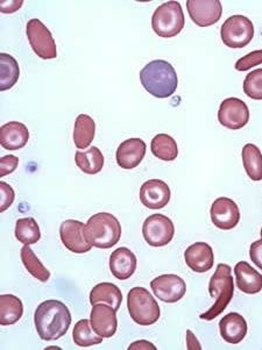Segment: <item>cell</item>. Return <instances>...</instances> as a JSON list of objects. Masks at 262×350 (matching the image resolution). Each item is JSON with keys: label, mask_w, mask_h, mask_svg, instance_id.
<instances>
[{"label": "cell", "mask_w": 262, "mask_h": 350, "mask_svg": "<svg viewBox=\"0 0 262 350\" xmlns=\"http://www.w3.org/2000/svg\"><path fill=\"white\" fill-rule=\"evenodd\" d=\"M96 135V124L88 114H79L75 121L74 142L79 149L89 148Z\"/></svg>", "instance_id": "d4e9b609"}, {"label": "cell", "mask_w": 262, "mask_h": 350, "mask_svg": "<svg viewBox=\"0 0 262 350\" xmlns=\"http://www.w3.org/2000/svg\"><path fill=\"white\" fill-rule=\"evenodd\" d=\"M184 260L194 273H203L213 267L215 255L211 245L205 242H196L185 250Z\"/></svg>", "instance_id": "ac0fdd59"}, {"label": "cell", "mask_w": 262, "mask_h": 350, "mask_svg": "<svg viewBox=\"0 0 262 350\" xmlns=\"http://www.w3.org/2000/svg\"><path fill=\"white\" fill-rule=\"evenodd\" d=\"M28 41L31 49L40 59H53L57 57V47L51 31L39 19H31L26 27Z\"/></svg>", "instance_id": "ba28073f"}, {"label": "cell", "mask_w": 262, "mask_h": 350, "mask_svg": "<svg viewBox=\"0 0 262 350\" xmlns=\"http://www.w3.org/2000/svg\"><path fill=\"white\" fill-rule=\"evenodd\" d=\"M259 64H262V49L252 51L250 54L238 59L235 63V70L248 71L253 66H259Z\"/></svg>", "instance_id": "836d02e7"}, {"label": "cell", "mask_w": 262, "mask_h": 350, "mask_svg": "<svg viewBox=\"0 0 262 350\" xmlns=\"http://www.w3.org/2000/svg\"><path fill=\"white\" fill-rule=\"evenodd\" d=\"M16 198V193L12 187L5 182H0V211L1 213L11 207Z\"/></svg>", "instance_id": "e575fe53"}, {"label": "cell", "mask_w": 262, "mask_h": 350, "mask_svg": "<svg viewBox=\"0 0 262 350\" xmlns=\"http://www.w3.org/2000/svg\"><path fill=\"white\" fill-rule=\"evenodd\" d=\"M187 340H188L189 349H192V345H195L196 349H202V347L200 346L198 340L195 338V335L192 334V331L187 332Z\"/></svg>", "instance_id": "ab89813d"}, {"label": "cell", "mask_w": 262, "mask_h": 350, "mask_svg": "<svg viewBox=\"0 0 262 350\" xmlns=\"http://www.w3.org/2000/svg\"><path fill=\"white\" fill-rule=\"evenodd\" d=\"M185 24L183 10L179 1L172 0L161 5L152 16L153 31L165 39L179 36Z\"/></svg>", "instance_id": "8992f818"}, {"label": "cell", "mask_w": 262, "mask_h": 350, "mask_svg": "<svg viewBox=\"0 0 262 350\" xmlns=\"http://www.w3.org/2000/svg\"><path fill=\"white\" fill-rule=\"evenodd\" d=\"M220 36L227 47L240 49L253 40L254 26L247 16H232L222 25Z\"/></svg>", "instance_id": "52a82bcc"}, {"label": "cell", "mask_w": 262, "mask_h": 350, "mask_svg": "<svg viewBox=\"0 0 262 350\" xmlns=\"http://www.w3.org/2000/svg\"><path fill=\"white\" fill-rule=\"evenodd\" d=\"M150 288L155 297L168 304L177 303L187 292L185 282L177 275H161L150 282Z\"/></svg>", "instance_id": "4fadbf2b"}, {"label": "cell", "mask_w": 262, "mask_h": 350, "mask_svg": "<svg viewBox=\"0 0 262 350\" xmlns=\"http://www.w3.org/2000/svg\"><path fill=\"white\" fill-rule=\"evenodd\" d=\"M20 76L19 64L11 55L0 54V90L6 91L16 85Z\"/></svg>", "instance_id": "f1b7e54d"}, {"label": "cell", "mask_w": 262, "mask_h": 350, "mask_svg": "<svg viewBox=\"0 0 262 350\" xmlns=\"http://www.w3.org/2000/svg\"><path fill=\"white\" fill-rule=\"evenodd\" d=\"M19 164V159L14 155H6L1 159L0 162V177H5L8 174L16 172Z\"/></svg>", "instance_id": "d590c367"}, {"label": "cell", "mask_w": 262, "mask_h": 350, "mask_svg": "<svg viewBox=\"0 0 262 350\" xmlns=\"http://www.w3.org/2000/svg\"><path fill=\"white\" fill-rule=\"evenodd\" d=\"M127 308L134 323L150 326L160 319V306L145 288H133L127 295Z\"/></svg>", "instance_id": "5b68a950"}, {"label": "cell", "mask_w": 262, "mask_h": 350, "mask_svg": "<svg viewBox=\"0 0 262 350\" xmlns=\"http://www.w3.org/2000/svg\"><path fill=\"white\" fill-rule=\"evenodd\" d=\"M129 350L132 349H153L157 350V347L152 345V343L146 341V340H141V341H137V342L132 343L129 347Z\"/></svg>", "instance_id": "f35d334b"}, {"label": "cell", "mask_w": 262, "mask_h": 350, "mask_svg": "<svg viewBox=\"0 0 262 350\" xmlns=\"http://www.w3.org/2000/svg\"><path fill=\"white\" fill-rule=\"evenodd\" d=\"M16 238L25 245H36L41 239V232L34 218H23L16 221Z\"/></svg>", "instance_id": "1f68e13d"}, {"label": "cell", "mask_w": 262, "mask_h": 350, "mask_svg": "<svg viewBox=\"0 0 262 350\" xmlns=\"http://www.w3.org/2000/svg\"><path fill=\"white\" fill-rule=\"evenodd\" d=\"M86 237L96 248L110 250L122 238V225L114 214L101 212L86 222Z\"/></svg>", "instance_id": "277c9868"}, {"label": "cell", "mask_w": 262, "mask_h": 350, "mask_svg": "<svg viewBox=\"0 0 262 350\" xmlns=\"http://www.w3.org/2000/svg\"><path fill=\"white\" fill-rule=\"evenodd\" d=\"M187 8L192 21L200 27H210L217 24L223 13L220 0H188Z\"/></svg>", "instance_id": "8fae6325"}, {"label": "cell", "mask_w": 262, "mask_h": 350, "mask_svg": "<svg viewBox=\"0 0 262 350\" xmlns=\"http://www.w3.org/2000/svg\"><path fill=\"white\" fill-rule=\"evenodd\" d=\"M209 293L215 301L209 311L202 313L200 318L202 320L211 321L226 310L228 304L231 303L235 297V280L232 277V268L230 265H217L215 273L212 275L209 283Z\"/></svg>", "instance_id": "3957f363"}, {"label": "cell", "mask_w": 262, "mask_h": 350, "mask_svg": "<svg viewBox=\"0 0 262 350\" xmlns=\"http://www.w3.org/2000/svg\"><path fill=\"white\" fill-rule=\"evenodd\" d=\"M24 314V305L18 297L3 295L0 297V325L11 326L18 323Z\"/></svg>", "instance_id": "cb8c5ba5"}, {"label": "cell", "mask_w": 262, "mask_h": 350, "mask_svg": "<svg viewBox=\"0 0 262 350\" xmlns=\"http://www.w3.org/2000/svg\"><path fill=\"white\" fill-rule=\"evenodd\" d=\"M237 288L246 295H257L262 290L261 273L247 262H238L235 267Z\"/></svg>", "instance_id": "44dd1931"}, {"label": "cell", "mask_w": 262, "mask_h": 350, "mask_svg": "<svg viewBox=\"0 0 262 350\" xmlns=\"http://www.w3.org/2000/svg\"><path fill=\"white\" fill-rule=\"evenodd\" d=\"M145 141L139 137H133L124 141L117 149V163L119 167L126 170L137 167L142 162L146 155Z\"/></svg>", "instance_id": "e0dca14e"}, {"label": "cell", "mask_w": 262, "mask_h": 350, "mask_svg": "<svg viewBox=\"0 0 262 350\" xmlns=\"http://www.w3.org/2000/svg\"><path fill=\"white\" fill-rule=\"evenodd\" d=\"M90 303L92 306L99 303L107 304L118 311L122 306V293L114 283H101L91 290Z\"/></svg>", "instance_id": "603a6c76"}, {"label": "cell", "mask_w": 262, "mask_h": 350, "mask_svg": "<svg viewBox=\"0 0 262 350\" xmlns=\"http://www.w3.org/2000/svg\"><path fill=\"white\" fill-rule=\"evenodd\" d=\"M60 238L71 253L86 254L94 247L86 240V225L79 220L63 221L60 227Z\"/></svg>", "instance_id": "7c38bea8"}, {"label": "cell", "mask_w": 262, "mask_h": 350, "mask_svg": "<svg viewBox=\"0 0 262 350\" xmlns=\"http://www.w3.org/2000/svg\"><path fill=\"white\" fill-rule=\"evenodd\" d=\"M250 257L253 263L262 270V238L250 245Z\"/></svg>", "instance_id": "8d00e7d4"}, {"label": "cell", "mask_w": 262, "mask_h": 350, "mask_svg": "<svg viewBox=\"0 0 262 350\" xmlns=\"http://www.w3.org/2000/svg\"><path fill=\"white\" fill-rule=\"evenodd\" d=\"M170 195L168 184L161 179H150L141 187V204L149 210H161L168 205Z\"/></svg>", "instance_id": "9a60e30c"}, {"label": "cell", "mask_w": 262, "mask_h": 350, "mask_svg": "<svg viewBox=\"0 0 262 350\" xmlns=\"http://www.w3.org/2000/svg\"><path fill=\"white\" fill-rule=\"evenodd\" d=\"M29 140V131L24 124L11 121L0 129V144L6 150L24 148Z\"/></svg>", "instance_id": "ffe728a7"}, {"label": "cell", "mask_w": 262, "mask_h": 350, "mask_svg": "<svg viewBox=\"0 0 262 350\" xmlns=\"http://www.w3.org/2000/svg\"><path fill=\"white\" fill-rule=\"evenodd\" d=\"M140 81L154 97L165 99L176 92L179 78L174 66L163 59H155L141 70Z\"/></svg>", "instance_id": "7a4b0ae2"}, {"label": "cell", "mask_w": 262, "mask_h": 350, "mask_svg": "<svg viewBox=\"0 0 262 350\" xmlns=\"http://www.w3.org/2000/svg\"><path fill=\"white\" fill-rule=\"evenodd\" d=\"M24 4L23 0H12V1H1L0 3V8H1V12L3 13H13L16 12L21 6Z\"/></svg>", "instance_id": "74e56055"}, {"label": "cell", "mask_w": 262, "mask_h": 350, "mask_svg": "<svg viewBox=\"0 0 262 350\" xmlns=\"http://www.w3.org/2000/svg\"><path fill=\"white\" fill-rule=\"evenodd\" d=\"M21 260L24 263L25 268L31 276L39 280L40 282H48L51 278V273L48 271V269L41 263L39 258L36 257L34 252L31 250L29 245H24L21 250Z\"/></svg>", "instance_id": "4dcf8cb0"}, {"label": "cell", "mask_w": 262, "mask_h": 350, "mask_svg": "<svg viewBox=\"0 0 262 350\" xmlns=\"http://www.w3.org/2000/svg\"><path fill=\"white\" fill-rule=\"evenodd\" d=\"M220 331L222 338L227 343L238 345L247 334V323L243 315L231 312L220 320Z\"/></svg>", "instance_id": "7402d4cb"}, {"label": "cell", "mask_w": 262, "mask_h": 350, "mask_svg": "<svg viewBox=\"0 0 262 350\" xmlns=\"http://www.w3.org/2000/svg\"><path fill=\"white\" fill-rule=\"evenodd\" d=\"M110 270L117 280H126L133 276L137 270V257L132 250L120 247L110 256Z\"/></svg>", "instance_id": "d6986e66"}, {"label": "cell", "mask_w": 262, "mask_h": 350, "mask_svg": "<svg viewBox=\"0 0 262 350\" xmlns=\"http://www.w3.org/2000/svg\"><path fill=\"white\" fill-rule=\"evenodd\" d=\"M260 235H261V238H262V228H261V232H260Z\"/></svg>", "instance_id": "60d3db41"}, {"label": "cell", "mask_w": 262, "mask_h": 350, "mask_svg": "<svg viewBox=\"0 0 262 350\" xmlns=\"http://www.w3.org/2000/svg\"><path fill=\"white\" fill-rule=\"evenodd\" d=\"M150 150L153 155L159 160L172 162L179 156V147L176 141L174 140L168 134H157L150 144Z\"/></svg>", "instance_id": "4316f807"}, {"label": "cell", "mask_w": 262, "mask_h": 350, "mask_svg": "<svg viewBox=\"0 0 262 350\" xmlns=\"http://www.w3.org/2000/svg\"><path fill=\"white\" fill-rule=\"evenodd\" d=\"M211 220L213 225L222 230H231L238 225L240 220V211L235 200L220 197L212 204Z\"/></svg>", "instance_id": "5bb4252c"}, {"label": "cell", "mask_w": 262, "mask_h": 350, "mask_svg": "<svg viewBox=\"0 0 262 350\" xmlns=\"http://www.w3.org/2000/svg\"><path fill=\"white\" fill-rule=\"evenodd\" d=\"M34 323L41 340L56 341L67 334L71 325L70 311L60 300H46L36 308Z\"/></svg>", "instance_id": "6da1fadb"}, {"label": "cell", "mask_w": 262, "mask_h": 350, "mask_svg": "<svg viewBox=\"0 0 262 350\" xmlns=\"http://www.w3.org/2000/svg\"><path fill=\"white\" fill-rule=\"evenodd\" d=\"M243 163L247 176L252 180L259 182L262 179V152L253 144H245L243 148Z\"/></svg>", "instance_id": "83f0119b"}, {"label": "cell", "mask_w": 262, "mask_h": 350, "mask_svg": "<svg viewBox=\"0 0 262 350\" xmlns=\"http://www.w3.org/2000/svg\"><path fill=\"white\" fill-rule=\"evenodd\" d=\"M91 326L102 338H112L118 328L117 311L107 304H96L91 310Z\"/></svg>", "instance_id": "2e32d148"}, {"label": "cell", "mask_w": 262, "mask_h": 350, "mask_svg": "<svg viewBox=\"0 0 262 350\" xmlns=\"http://www.w3.org/2000/svg\"><path fill=\"white\" fill-rule=\"evenodd\" d=\"M104 156L97 147H91L86 152H77L75 162L86 175H97L104 167Z\"/></svg>", "instance_id": "484cf974"}, {"label": "cell", "mask_w": 262, "mask_h": 350, "mask_svg": "<svg viewBox=\"0 0 262 350\" xmlns=\"http://www.w3.org/2000/svg\"><path fill=\"white\" fill-rule=\"evenodd\" d=\"M142 235L149 245L157 248L165 247L175 235V226L163 214H153L144 222Z\"/></svg>", "instance_id": "9c48e42d"}, {"label": "cell", "mask_w": 262, "mask_h": 350, "mask_svg": "<svg viewBox=\"0 0 262 350\" xmlns=\"http://www.w3.org/2000/svg\"><path fill=\"white\" fill-rule=\"evenodd\" d=\"M244 92L253 100H262V69L247 75L244 81Z\"/></svg>", "instance_id": "d6a6232c"}, {"label": "cell", "mask_w": 262, "mask_h": 350, "mask_svg": "<svg viewBox=\"0 0 262 350\" xmlns=\"http://www.w3.org/2000/svg\"><path fill=\"white\" fill-rule=\"evenodd\" d=\"M94 328L91 326L90 320L82 319L76 323L73 332V338L74 342L79 347H91L94 345H99L103 342V338L101 335H98L96 332L92 331Z\"/></svg>", "instance_id": "f546056e"}, {"label": "cell", "mask_w": 262, "mask_h": 350, "mask_svg": "<svg viewBox=\"0 0 262 350\" xmlns=\"http://www.w3.org/2000/svg\"><path fill=\"white\" fill-rule=\"evenodd\" d=\"M218 120L224 127L238 131L248 124L250 109L245 101L238 98H227L220 104Z\"/></svg>", "instance_id": "30bf717a"}]
</instances>
